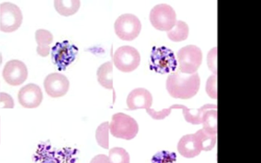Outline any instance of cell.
<instances>
[{"label":"cell","instance_id":"cell-1","mask_svg":"<svg viewBox=\"0 0 261 163\" xmlns=\"http://www.w3.org/2000/svg\"><path fill=\"white\" fill-rule=\"evenodd\" d=\"M200 79L197 72L186 74L179 70L169 75L166 80V89L172 97L190 99L198 92Z\"/></svg>","mask_w":261,"mask_h":163},{"label":"cell","instance_id":"cell-2","mask_svg":"<svg viewBox=\"0 0 261 163\" xmlns=\"http://www.w3.org/2000/svg\"><path fill=\"white\" fill-rule=\"evenodd\" d=\"M79 151L71 147L57 149L46 143H41L33 155L35 163H75Z\"/></svg>","mask_w":261,"mask_h":163},{"label":"cell","instance_id":"cell-3","mask_svg":"<svg viewBox=\"0 0 261 163\" xmlns=\"http://www.w3.org/2000/svg\"><path fill=\"white\" fill-rule=\"evenodd\" d=\"M177 62L174 52L170 48L162 46L152 48L150 56L149 68L156 73H173L176 70Z\"/></svg>","mask_w":261,"mask_h":163},{"label":"cell","instance_id":"cell-4","mask_svg":"<svg viewBox=\"0 0 261 163\" xmlns=\"http://www.w3.org/2000/svg\"><path fill=\"white\" fill-rule=\"evenodd\" d=\"M109 129L114 137L130 140L138 133L139 126L137 121L130 116L117 113L112 116Z\"/></svg>","mask_w":261,"mask_h":163},{"label":"cell","instance_id":"cell-5","mask_svg":"<svg viewBox=\"0 0 261 163\" xmlns=\"http://www.w3.org/2000/svg\"><path fill=\"white\" fill-rule=\"evenodd\" d=\"M179 70L184 73L196 72L202 61V53L198 47L189 45L180 48L177 53Z\"/></svg>","mask_w":261,"mask_h":163},{"label":"cell","instance_id":"cell-6","mask_svg":"<svg viewBox=\"0 0 261 163\" xmlns=\"http://www.w3.org/2000/svg\"><path fill=\"white\" fill-rule=\"evenodd\" d=\"M139 19L130 13L119 16L114 23V30L117 36L123 40L132 41L138 37L141 30Z\"/></svg>","mask_w":261,"mask_h":163},{"label":"cell","instance_id":"cell-7","mask_svg":"<svg viewBox=\"0 0 261 163\" xmlns=\"http://www.w3.org/2000/svg\"><path fill=\"white\" fill-rule=\"evenodd\" d=\"M149 20L156 30L169 31L176 22V15L173 8L165 4L155 6L150 11Z\"/></svg>","mask_w":261,"mask_h":163},{"label":"cell","instance_id":"cell-8","mask_svg":"<svg viewBox=\"0 0 261 163\" xmlns=\"http://www.w3.org/2000/svg\"><path fill=\"white\" fill-rule=\"evenodd\" d=\"M78 51L77 47L68 40L58 42L51 48V60L58 70L64 71L75 59Z\"/></svg>","mask_w":261,"mask_h":163},{"label":"cell","instance_id":"cell-9","mask_svg":"<svg viewBox=\"0 0 261 163\" xmlns=\"http://www.w3.org/2000/svg\"><path fill=\"white\" fill-rule=\"evenodd\" d=\"M140 55L135 47L124 45L118 47L113 56L115 67L121 71L129 72L135 70L139 65Z\"/></svg>","mask_w":261,"mask_h":163},{"label":"cell","instance_id":"cell-10","mask_svg":"<svg viewBox=\"0 0 261 163\" xmlns=\"http://www.w3.org/2000/svg\"><path fill=\"white\" fill-rule=\"evenodd\" d=\"M22 21V15L19 8L10 2L0 5V30L11 33L17 30Z\"/></svg>","mask_w":261,"mask_h":163},{"label":"cell","instance_id":"cell-11","mask_svg":"<svg viewBox=\"0 0 261 163\" xmlns=\"http://www.w3.org/2000/svg\"><path fill=\"white\" fill-rule=\"evenodd\" d=\"M2 75L7 83L16 86L20 85L27 79L28 72L23 62L18 60H12L6 63Z\"/></svg>","mask_w":261,"mask_h":163},{"label":"cell","instance_id":"cell-12","mask_svg":"<svg viewBox=\"0 0 261 163\" xmlns=\"http://www.w3.org/2000/svg\"><path fill=\"white\" fill-rule=\"evenodd\" d=\"M44 87L49 96L57 98L64 96L69 88V82L67 77L59 73H51L44 80Z\"/></svg>","mask_w":261,"mask_h":163},{"label":"cell","instance_id":"cell-13","mask_svg":"<svg viewBox=\"0 0 261 163\" xmlns=\"http://www.w3.org/2000/svg\"><path fill=\"white\" fill-rule=\"evenodd\" d=\"M43 99V94L40 87L30 83L23 86L18 93L19 103L24 107L33 108L38 107Z\"/></svg>","mask_w":261,"mask_h":163},{"label":"cell","instance_id":"cell-14","mask_svg":"<svg viewBox=\"0 0 261 163\" xmlns=\"http://www.w3.org/2000/svg\"><path fill=\"white\" fill-rule=\"evenodd\" d=\"M177 150L186 158H193L199 155L203 149L197 132L182 137L178 143Z\"/></svg>","mask_w":261,"mask_h":163},{"label":"cell","instance_id":"cell-15","mask_svg":"<svg viewBox=\"0 0 261 163\" xmlns=\"http://www.w3.org/2000/svg\"><path fill=\"white\" fill-rule=\"evenodd\" d=\"M152 103V96L150 92L143 88L134 89L128 94L126 104L128 110H135L150 108Z\"/></svg>","mask_w":261,"mask_h":163},{"label":"cell","instance_id":"cell-16","mask_svg":"<svg viewBox=\"0 0 261 163\" xmlns=\"http://www.w3.org/2000/svg\"><path fill=\"white\" fill-rule=\"evenodd\" d=\"M35 39L38 44L37 52L42 57H46L50 51L49 44L53 40V36L48 31L39 29L36 31Z\"/></svg>","mask_w":261,"mask_h":163},{"label":"cell","instance_id":"cell-17","mask_svg":"<svg viewBox=\"0 0 261 163\" xmlns=\"http://www.w3.org/2000/svg\"><path fill=\"white\" fill-rule=\"evenodd\" d=\"M113 65L111 61L101 64L97 71V80L101 86L108 89H113Z\"/></svg>","mask_w":261,"mask_h":163},{"label":"cell","instance_id":"cell-18","mask_svg":"<svg viewBox=\"0 0 261 163\" xmlns=\"http://www.w3.org/2000/svg\"><path fill=\"white\" fill-rule=\"evenodd\" d=\"M79 0H55L54 6L61 15L68 16L75 14L80 7Z\"/></svg>","mask_w":261,"mask_h":163},{"label":"cell","instance_id":"cell-19","mask_svg":"<svg viewBox=\"0 0 261 163\" xmlns=\"http://www.w3.org/2000/svg\"><path fill=\"white\" fill-rule=\"evenodd\" d=\"M167 34L169 39L172 41H184L188 38L189 35L188 25L182 21L177 20L174 26Z\"/></svg>","mask_w":261,"mask_h":163},{"label":"cell","instance_id":"cell-20","mask_svg":"<svg viewBox=\"0 0 261 163\" xmlns=\"http://www.w3.org/2000/svg\"><path fill=\"white\" fill-rule=\"evenodd\" d=\"M129 154L123 148L114 147L109 151L108 163H129Z\"/></svg>","mask_w":261,"mask_h":163},{"label":"cell","instance_id":"cell-21","mask_svg":"<svg viewBox=\"0 0 261 163\" xmlns=\"http://www.w3.org/2000/svg\"><path fill=\"white\" fill-rule=\"evenodd\" d=\"M109 129L108 122L101 123L97 128L95 138L98 144L103 148H109Z\"/></svg>","mask_w":261,"mask_h":163},{"label":"cell","instance_id":"cell-22","mask_svg":"<svg viewBox=\"0 0 261 163\" xmlns=\"http://www.w3.org/2000/svg\"><path fill=\"white\" fill-rule=\"evenodd\" d=\"M176 161V153L166 150L158 152L151 159V163H175Z\"/></svg>","mask_w":261,"mask_h":163},{"label":"cell","instance_id":"cell-23","mask_svg":"<svg viewBox=\"0 0 261 163\" xmlns=\"http://www.w3.org/2000/svg\"><path fill=\"white\" fill-rule=\"evenodd\" d=\"M217 48L215 47L213 49H212L207 55V64L208 66H211L209 67L210 69L214 72V74H217Z\"/></svg>","mask_w":261,"mask_h":163},{"label":"cell","instance_id":"cell-24","mask_svg":"<svg viewBox=\"0 0 261 163\" xmlns=\"http://www.w3.org/2000/svg\"><path fill=\"white\" fill-rule=\"evenodd\" d=\"M4 104L3 108H12L14 107V103L12 97L8 94L0 92V103Z\"/></svg>","mask_w":261,"mask_h":163},{"label":"cell","instance_id":"cell-25","mask_svg":"<svg viewBox=\"0 0 261 163\" xmlns=\"http://www.w3.org/2000/svg\"><path fill=\"white\" fill-rule=\"evenodd\" d=\"M216 74L212 75L207 79L206 87V90L207 93L210 95V97L214 98L212 88L214 91L217 93V90H216Z\"/></svg>","mask_w":261,"mask_h":163},{"label":"cell","instance_id":"cell-26","mask_svg":"<svg viewBox=\"0 0 261 163\" xmlns=\"http://www.w3.org/2000/svg\"><path fill=\"white\" fill-rule=\"evenodd\" d=\"M90 163H108V156L106 154H98L91 159Z\"/></svg>","mask_w":261,"mask_h":163}]
</instances>
